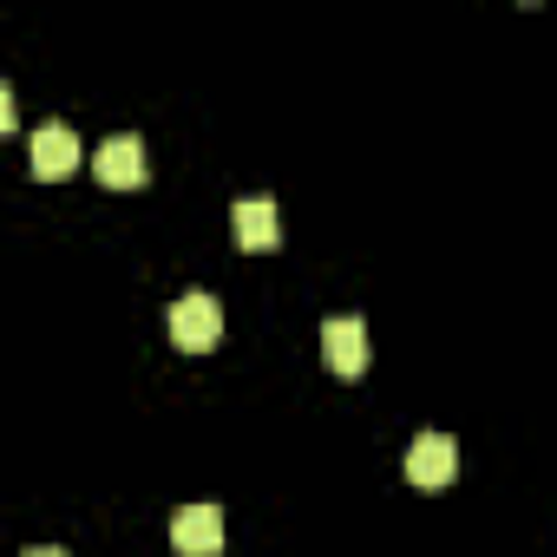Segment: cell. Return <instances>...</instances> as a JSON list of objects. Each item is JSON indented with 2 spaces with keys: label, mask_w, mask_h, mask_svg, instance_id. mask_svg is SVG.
Returning <instances> with one entry per match:
<instances>
[{
  "label": "cell",
  "mask_w": 557,
  "mask_h": 557,
  "mask_svg": "<svg viewBox=\"0 0 557 557\" xmlns=\"http://www.w3.org/2000/svg\"><path fill=\"white\" fill-rule=\"evenodd\" d=\"M171 342L184 348V355H210L216 342H223V309H216V296H184L177 309H171Z\"/></svg>",
  "instance_id": "6da1fadb"
},
{
  "label": "cell",
  "mask_w": 557,
  "mask_h": 557,
  "mask_svg": "<svg viewBox=\"0 0 557 557\" xmlns=\"http://www.w3.org/2000/svg\"><path fill=\"white\" fill-rule=\"evenodd\" d=\"M453 472H459V440H453V433H420V440L407 446V479H413L420 492H446Z\"/></svg>",
  "instance_id": "7a4b0ae2"
},
{
  "label": "cell",
  "mask_w": 557,
  "mask_h": 557,
  "mask_svg": "<svg viewBox=\"0 0 557 557\" xmlns=\"http://www.w3.org/2000/svg\"><path fill=\"white\" fill-rule=\"evenodd\" d=\"M322 355H329V368L342 381H361L368 374V329H361V315H329L322 322Z\"/></svg>",
  "instance_id": "3957f363"
},
{
  "label": "cell",
  "mask_w": 557,
  "mask_h": 557,
  "mask_svg": "<svg viewBox=\"0 0 557 557\" xmlns=\"http://www.w3.org/2000/svg\"><path fill=\"white\" fill-rule=\"evenodd\" d=\"M171 544H177V557H216L223 550V511L216 505H184L171 518Z\"/></svg>",
  "instance_id": "277c9868"
},
{
  "label": "cell",
  "mask_w": 557,
  "mask_h": 557,
  "mask_svg": "<svg viewBox=\"0 0 557 557\" xmlns=\"http://www.w3.org/2000/svg\"><path fill=\"white\" fill-rule=\"evenodd\" d=\"M92 171H99V184H112V190H138V184H145V138H132V132L106 138L99 158H92Z\"/></svg>",
  "instance_id": "5b68a950"
},
{
  "label": "cell",
  "mask_w": 557,
  "mask_h": 557,
  "mask_svg": "<svg viewBox=\"0 0 557 557\" xmlns=\"http://www.w3.org/2000/svg\"><path fill=\"white\" fill-rule=\"evenodd\" d=\"M230 230H236V243H243L249 256H269L275 243H283V216H275L269 197H243V203L230 210Z\"/></svg>",
  "instance_id": "8992f818"
},
{
  "label": "cell",
  "mask_w": 557,
  "mask_h": 557,
  "mask_svg": "<svg viewBox=\"0 0 557 557\" xmlns=\"http://www.w3.org/2000/svg\"><path fill=\"white\" fill-rule=\"evenodd\" d=\"M27 151H34V177H66V171L79 164V138H73V125H40V132L27 138Z\"/></svg>",
  "instance_id": "52a82bcc"
},
{
  "label": "cell",
  "mask_w": 557,
  "mask_h": 557,
  "mask_svg": "<svg viewBox=\"0 0 557 557\" xmlns=\"http://www.w3.org/2000/svg\"><path fill=\"white\" fill-rule=\"evenodd\" d=\"M27 557H66V550H53V544H40V550H27Z\"/></svg>",
  "instance_id": "ba28073f"
}]
</instances>
